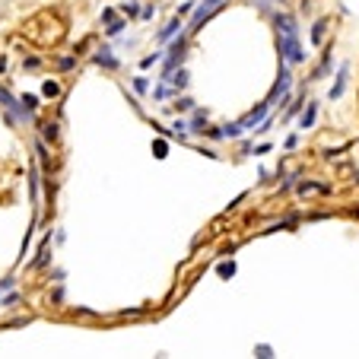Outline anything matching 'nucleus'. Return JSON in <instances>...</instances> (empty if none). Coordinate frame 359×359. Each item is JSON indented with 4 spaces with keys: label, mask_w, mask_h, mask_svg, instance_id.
I'll return each mask as SVG.
<instances>
[{
    "label": "nucleus",
    "mask_w": 359,
    "mask_h": 359,
    "mask_svg": "<svg viewBox=\"0 0 359 359\" xmlns=\"http://www.w3.org/2000/svg\"><path fill=\"white\" fill-rule=\"evenodd\" d=\"M280 51H283L286 64H299V61H302V48H299L296 35H280Z\"/></svg>",
    "instance_id": "f257e3e1"
},
{
    "label": "nucleus",
    "mask_w": 359,
    "mask_h": 359,
    "mask_svg": "<svg viewBox=\"0 0 359 359\" xmlns=\"http://www.w3.org/2000/svg\"><path fill=\"white\" fill-rule=\"evenodd\" d=\"M219 7H223V0H203V7L194 13V22H191V29H197L203 20H210V13H217Z\"/></svg>",
    "instance_id": "f03ea898"
},
{
    "label": "nucleus",
    "mask_w": 359,
    "mask_h": 359,
    "mask_svg": "<svg viewBox=\"0 0 359 359\" xmlns=\"http://www.w3.org/2000/svg\"><path fill=\"white\" fill-rule=\"evenodd\" d=\"M346 76H350V67H340V74H337V83H334V89H331V99H340L344 95V89H346Z\"/></svg>",
    "instance_id": "7ed1b4c3"
},
{
    "label": "nucleus",
    "mask_w": 359,
    "mask_h": 359,
    "mask_svg": "<svg viewBox=\"0 0 359 359\" xmlns=\"http://www.w3.org/2000/svg\"><path fill=\"white\" fill-rule=\"evenodd\" d=\"M325 29H327V20L315 22V29H312V41H315V45H321V39H325Z\"/></svg>",
    "instance_id": "20e7f679"
},
{
    "label": "nucleus",
    "mask_w": 359,
    "mask_h": 359,
    "mask_svg": "<svg viewBox=\"0 0 359 359\" xmlns=\"http://www.w3.org/2000/svg\"><path fill=\"white\" fill-rule=\"evenodd\" d=\"M315 111H318V105H309V109H305V115H302V128H312V121H315Z\"/></svg>",
    "instance_id": "39448f33"
},
{
    "label": "nucleus",
    "mask_w": 359,
    "mask_h": 359,
    "mask_svg": "<svg viewBox=\"0 0 359 359\" xmlns=\"http://www.w3.org/2000/svg\"><path fill=\"white\" fill-rule=\"evenodd\" d=\"M45 137H48V140H55V137H57V128H55V124H45Z\"/></svg>",
    "instance_id": "423d86ee"
}]
</instances>
